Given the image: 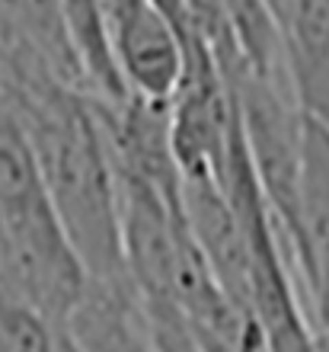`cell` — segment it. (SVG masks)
<instances>
[{
    "label": "cell",
    "instance_id": "cell-1",
    "mask_svg": "<svg viewBox=\"0 0 329 352\" xmlns=\"http://www.w3.org/2000/svg\"><path fill=\"white\" fill-rule=\"evenodd\" d=\"M237 119L234 90L211 48L185 32V67L170 96V135L183 176L224 179Z\"/></svg>",
    "mask_w": 329,
    "mask_h": 352
},
{
    "label": "cell",
    "instance_id": "cell-2",
    "mask_svg": "<svg viewBox=\"0 0 329 352\" xmlns=\"http://www.w3.org/2000/svg\"><path fill=\"white\" fill-rule=\"evenodd\" d=\"M112 61L135 96L170 100L185 67V32L157 0H102Z\"/></svg>",
    "mask_w": 329,
    "mask_h": 352
},
{
    "label": "cell",
    "instance_id": "cell-3",
    "mask_svg": "<svg viewBox=\"0 0 329 352\" xmlns=\"http://www.w3.org/2000/svg\"><path fill=\"white\" fill-rule=\"evenodd\" d=\"M0 36L36 55L65 84L90 93L83 61L67 26L65 0H0Z\"/></svg>",
    "mask_w": 329,
    "mask_h": 352
},
{
    "label": "cell",
    "instance_id": "cell-4",
    "mask_svg": "<svg viewBox=\"0 0 329 352\" xmlns=\"http://www.w3.org/2000/svg\"><path fill=\"white\" fill-rule=\"evenodd\" d=\"M284 42L304 112L329 125V0H288Z\"/></svg>",
    "mask_w": 329,
    "mask_h": 352
},
{
    "label": "cell",
    "instance_id": "cell-5",
    "mask_svg": "<svg viewBox=\"0 0 329 352\" xmlns=\"http://www.w3.org/2000/svg\"><path fill=\"white\" fill-rule=\"evenodd\" d=\"M0 352H58L55 324L7 282H0Z\"/></svg>",
    "mask_w": 329,
    "mask_h": 352
},
{
    "label": "cell",
    "instance_id": "cell-6",
    "mask_svg": "<svg viewBox=\"0 0 329 352\" xmlns=\"http://www.w3.org/2000/svg\"><path fill=\"white\" fill-rule=\"evenodd\" d=\"M141 307L157 352H208L189 330L183 311L173 301H141Z\"/></svg>",
    "mask_w": 329,
    "mask_h": 352
},
{
    "label": "cell",
    "instance_id": "cell-7",
    "mask_svg": "<svg viewBox=\"0 0 329 352\" xmlns=\"http://www.w3.org/2000/svg\"><path fill=\"white\" fill-rule=\"evenodd\" d=\"M157 3H160V7H163L166 13L173 16L176 26L185 32V0H157Z\"/></svg>",
    "mask_w": 329,
    "mask_h": 352
},
{
    "label": "cell",
    "instance_id": "cell-8",
    "mask_svg": "<svg viewBox=\"0 0 329 352\" xmlns=\"http://www.w3.org/2000/svg\"><path fill=\"white\" fill-rule=\"evenodd\" d=\"M313 352H329V320L313 327Z\"/></svg>",
    "mask_w": 329,
    "mask_h": 352
},
{
    "label": "cell",
    "instance_id": "cell-9",
    "mask_svg": "<svg viewBox=\"0 0 329 352\" xmlns=\"http://www.w3.org/2000/svg\"><path fill=\"white\" fill-rule=\"evenodd\" d=\"M269 7L275 10V16L282 19V26H284V13H288V0H265Z\"/></svg>",
    "mask_w": 329,
    "mask_h": 352
}]
</instances>
